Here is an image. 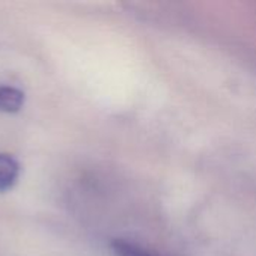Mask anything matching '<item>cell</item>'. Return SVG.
Instances as JSON below:
<instances>
[{"mask_svg": "<svg viewBox=\"0 0 256 256\" xmlns=\"http://www.w3.org/2000/svg\"><path fill=\"white\" fill-rule=\"evenodd\" d=\"M20 176V164L9 154L0 153V192L10 189Z\"/></svg>", "mask_w": 256, "mask_h": 256, "instance_id": "6da1fadb", "label": "cell"}, {"mask_svg": "<svg viewBox=\"0 0 256 256\" xmlns=\"http://www.w3.org/2000/svg\"><path fill=\"white\" fill-rule=\"evenodd\" d=\"M24 104V93L15 87L0 86V111L16 112Z\"/></svg>", "mask_w": 256, "mask_h": 256, "instance_id": "7a4b0ae2", "label": "cell"}, {"mask_svg": "<svg viewBox=\"0 0 256 256\" xmlns=\"http://www.w3.org/2000/svg\"><path fill=\"white\" fill-rule=\"evenodd\" d=\"M112 254L116 256H159L158 254L126 240H116L111 244Z\"/></svg>", "mask_w": 256, "mask_h": 256, "instance_id": "3957f363", "label": "cell"}]
</instances>
